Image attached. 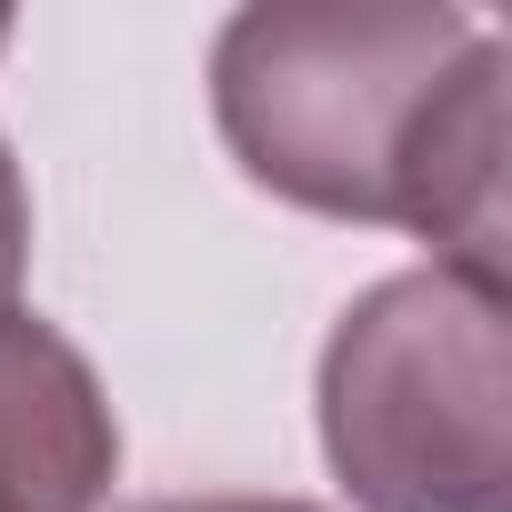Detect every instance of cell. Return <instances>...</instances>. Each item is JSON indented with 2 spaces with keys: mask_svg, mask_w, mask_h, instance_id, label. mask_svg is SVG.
I'll list each match as a JSON object with an SVG mask.
<instances>
[{
  "mask_svg": "<svg viewBox=\"0 0 512 512\" xmlns=\"http://www.w3.org/2000/svg\"><path fill=\"white\" fill-rule=\"evenodd\" d=\"M231 161L322 211L502 272V41L442 0H262L211 41Z\"/></svg>",
  "mask_w": 512,
  "mask_h": 512,
  "instance_id": "1",
  "label": "cell"
},
{
  "mask_svg": "<svg viewBox=\"0 0 512 512\" xmlns=\"http://www.w3.org/2000/svg\"><path fill=\"white\" fill-rule=\"evenodd\" d=\"M322 452L362 512H512L502 272L372 282L322 342Z\"/></svg>",
  "mask_w": 512,
  "mask_h": 512,
  "instance_id": "2",
  "label": "cell"
},
{
  "mask_svg": "<svg viewBox=\"0 0 512 512\" xmlns=\"http://www.w3.org/2000/svg\"><path fill=\"white\" fill-rule=\"evenodd\" d=\"M121 422L101 372L31 312H0V512H101Z\"/></svg>",
  "mask_w": 512,
  "mask_h": 512,
  "instance_id": "3",
  "label": "cell"
},
{
  "mask_svg": "<svg viewBox=\"0 0 512 512\" xmlns=\"http://www.w3.org/2000/svg\"><path fill=\"white\" fill-rule=\"evenodd\" d=\"M21 272H31V181L0 141V312H21Z\"/></svg>",
  "mask_w": 512,
  "mask_h": 512,
  "instance_id": "4",
  "label": "cell"
},
{
  "mask_svg": "<svg viewBox=\"0 0 512 512\" xmlns=\"http://www.w3.org/2000/svg\"><path fill=\"white\" fill-rule=\"evenodd\" d=\"M131 512H322V502H282V492H191V502H131Z\"/></svg>",
  "mask_w": 512,
  "mask_h": 512,
  "instance_id": "5",
  "label": "cell"
},
{
  "mask_svg": "<svg viewBox=\"0 0 512 512\" xmlns=\"http://www.w3.org/2000/svg\"><path fill=\"white\" fill-rule=\"evenodd\" d=\"M0 41H11V21H0Z\"/></svg>",
  "mask_w": 512,
  "mask_h": 512,
  "instance_id": "6",
  "label": "cell"
}]
</instances>
